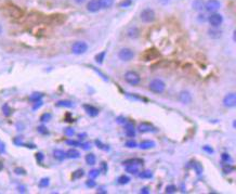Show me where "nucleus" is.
Wrapping results in <instances>:
<instances>
[{"label":"nucleus","instance_id":"obj_1","mask_svg":"<svg viewBox=\"0 0 236 194\" xmlns=\"http://www.w3.org/2000/svg\"><path fill=\"white\" fill-rule=\"evenodd\" d=\"M148 89L154 93H162L166 89V84L162 79H153L148 85Z\"/></svg>","mask_w":236,"mask_h":194},{"label":"nucleus","instance_id":"obj_2","mask_svg":"<svg viewBox=\"0 0 236 194\" xmlns=\"http://www.w3.org/2000/svg\"><path fill=\"white\" fill-rule=\"evenodd\" d=\"M155 18H156V14H155V11L151 8H145L141 11L140 13V18L142 22L144 23H152L154 22Z\"/></svg>","mask_w":236,"mask_h":194},{"label":"nucleus","instance_id":"obj_3","mask_svg":"<svg viewBox=\"0 0 236 194\" xmlns=\"http://www.w3.org/2000/svg\"><path fill=\"white\" fill-rule=\"evenodd\" d=\"M125 80H126L129 85H131V86H138L141 82V77L136 72L128 71V72L125 74Z\"/></svg>","mask_w":236,"mask_h":194},{"label":"nucleus","instance_id":"obj_4","mask_svg":"<svg viewBox=\"0 0 236 194\" xmlns=\"http://www.w3.org/2000/svg\"><path fill=\"white\" fill-rule=\"evenodd\" d=\"M160 56V53L157 49L155 48H151L147 49L143 52V54H141V60L142 61H153V60H157L158 58Z\"/></svg>","mask_w":236,"mask_h":194},{"label":"nucleus","instance_id":"obj_5","mask_svg":"<svg viewBox=\"0 0 236 194\" xmlns=\"http://www.w3.org/2000/svg\"><path fill=\"white\" fill-rule=\"evenodd\" d=\"M4 12H6V14L8 16L13 18H18L23 15V11L21 10L18 7L13 6V4H10V6L6 7V8H4Z\"/></svg>","mask_w":236,"mask_h":194},{"label":"nucleus","instance_id":"obj_6","mask_svg":"<svg viewBox=\"0 0 236 194\" xmlns=\"http://www.w3.org/2000/svg\"><path fill=\"white\" fill-rule=\"evenodd\" d=\"M118 58L124 62H129L134 58V52L130 48H122L118 52Z\"/></svg>","mask_w":236,"mask_h":194},{"label":"nucleus","instance_id":"obj_7","mask_svg":"<svg viewBox=\"0 0 236 194\" xmlns=\"http://www.w3.org/2000/svg\"><path fill=\"white\" fill-rule=\"evenodd\" d=\"M207 21L209 22V24L211 25V27H219L223 23V16L220 13H211L208 16Z\"/></svg>","mask_w":236,"mask_h":194},{"label":"nucleus","instance_id":"obj_8","mask_svg":"<svg viewBox=\"0 0 236 194\" xmlns=\"http://www.w3.org/2000/svg\"><path fill=\"white\" fill-rule=\"evenodd\" d=\"M72 51L74 54H84L88 51V45L86 44L85 41H76L72 47Z\"/></svg>","mask_w":236,"mask_h":194},{"label":"nucleus","instance_id":"obj_9","mask_svg":"<svg viewBox=\"0 0 236 194\" xmlns=\"http://www.w3.org/2000/svg\"><path fill=\"white\" fill-rule=\"evenodd\" d=\"M221 8V2L219 0H208L205 2V10L209 13H214Z\"/></svg>","mask_w":236,"mask_h":194},{"label":"nucleus","instance_id":"obj_10","mask_svg":"<svg viewBox=\"0 0 236 194\" xmlns=\"http://www.w3.org/2000/svg\"><path fill=\"white\" fill-rule=\"evenodd\" d=\"M223 105L225 107H234L236 105V96L234 92L228 93L223 99Z\"/></svg>","mask_w":236,"mask_h":194},{"label":"nucleus","instance_id":"obj_11","mask_svg":"<svg viewBox=\"0 0 236 194\" xmlns=\"http://www.w3.org/2000/svg\"><path fill=\"white\" fill-rule=\"evenodd\" d=\"M138 130L140 132H142V134H146V132L156 131V128H155L152 124H150V123L143 122V123H140V124L138 125Z\"/></svg>","mask_w":236,"mask_h":194},{"label":"nucleus","instance_id":"obj_12","mask_svg":"<svg viewBox=\"0 0 236 194\" xmlns=\"http://www.w3.org/2000/svg\"><path fill=\"white\" fill-rule=\"evenodd\" d=\"M101 3H100V0H90V1L87 3V10L89 11V12H92V13H95L98 12V11L101 10Z\"/></svg>","mask_w":236,"mask_h":194},{"label":"nucleus","instance_id":"obj_13","mask_svg":"<svg viewBox=\"0 0 236 194\" xmlns=\"http://www.w3.org/2000/svg\"><path fill=\"white\" fill-rule=\"evenodd\" d=\"M84 108L85 111H86V113L89 115L90 117H95L99 115V113H100V111H99V108H96L95 106L93 105H90V104H85L84 105Z\"/></svg>","mask_w":236,"mask_h":194},{"label":"nucleus","instance_id":"obj_14","mask_svg":"<svg viewBox=\"0 0 236 194\" xmlns=\"http://www.w3.org/2000/svg\"><path fill=\"white\" fill-rule=\"evenodd\" d=\"M140 29H139L138 27H136V26H132V27L128 28V30H127V36L129 37L130 39H136L140 37Z\"/></svg>","mask_w":236,"mask_h":194},{"label":"nucleus","instance_id":"obj_15","mask_svg":"<svg viewBox=\"0 0 236 194\" xmlns=\"http://www.w3.org/2000/svg\"><path fill=\"white\" fill-rule=\"evenodd\" d=\"M179 99H180V101L182 102L183 104H188L192 102V96H191V93L188 91H181L180 94H179Z\"/></svg>","mask_w":236,"mask_h":194},{"label":"nucleus","instance_id":"obj_16","mask_svg":"<svg viewBox=\"0 0 236 194\" xmlns=\"http://www.w3.org/2000/svg\"><path fill=\"white\" fill-rule=\"evenodd\" d=\"M208 35L209 37L213 39H218L222 36V30L219 29V27H212L208 30Z\"/></svg>","mask_w":236,"mask_h":194},{"label":"nucleus","instance_id":"obj_17","mask_svg":"<svg viewBox=\"0 0 236 194\" xmlns=\"http://www.w3.org/2000/svg\"><path fill=\"white\" fill-rule=\"evenodd\" d=\"M193 9L198 12H202L205 9V0H194L192 3Z\"/></svg>","mask_w":236,"mask_h":194},{"label":"nucleus","instance_id":"obj_18","mask_svg":"<svg viewBox=\"0 0 236 194\" xmlns=\"http://www.w3.org/2000/svg\"><path fill=\"white\" fill-rule=\"evenodd\" d=\"M66 157L72 158V160H76V158L80 157V152L76 149H69V150L66 152Z\"/></svg>","mask_w":236,"mask_h":194},{"label":"nucleus","instance_id":"obj_19","mask_svg":"<svg viewBox=\"0 0 236 194\" xmlns=\"http://www.w3.org/2000/svg\"><path fill=\"white\" fill-rule=\"evenodd\" d=\"M154 146H155V142L151 140H144L140 143L141 150H150V149L154 148Z\"/></svg>","mask_w":236,"mask_h":194},{"label":"nucleus","instance_id":"obj_20","mask_svg":"<svg viewBox=\"0 0 236 194\" xmlns=\"http://www.w3.org/2000/svg\"><path fill=\"white\" fill-rule=\"evenodd\" d=\"M53 156H54L55 160H63L66 157V153L63 150H59V149H56V150L53 151Z\"/></svg>","mask_w":236,"mask_h":194},{"label":"nucleus","instance_id":"obj_21","mask_svg":"<svg viewBox=\"0 0 236 194\" xmlns=\"http://www.w3.org/2000/svg\"><path fill=\"white\" fill-rule=\"evenodd\" d=\"M143 163H144V160H143L142 158H130V160H125L124 165L132 164V165H138V166H140V165H143Z\"/></svg>","mask_w":236,"mask_h":194},{"label":"nucleus","instance_id":"obj_22","mask_svg":"<svg viewBox=\"0 0 236 194\" xmlns=\"http://www.w3.org/2000/svg\"><path fill=\"white\" fill-rule=\"evenodd\" d=\"M126 171L129 172V174H131V175H136L139 172V166L138 165L128 164V165H126Z\"/></svg>","mask_w":236,"mask_h":194},{"label":"nucleus","instance_id":"obj_23","mask_svg":"<svg viewBox=\"0 0 236 194\" xmlns=\"http://www.w3.org/2000/svg\"><path fill=\"white\" fill-rule=\"evenodd\" d=\"M86 163L88 165H94L96 163V157L93 153H89L86 155Z\"/></svg>","mask_w":236,"mask_h":194},{"label":"nucleus","instance_id":"obj_24","mask_svg":"<svg viewBox=\"0 0 236 194\" xmlns=\"http://www.w3.org/2000/svg\"><path fill=\"white\" fill-rule=\"evenodd\" d=\"M234 166H232L231 164H228V163H225V164L222 165V171L224 172V174H231V172L234 171Z\"/></svg>","mask_w":236,"mask_h":194},{"label":"nucleus","instance_id":"obj_25","mask_svg":"<svg viewBox=\"0 0 236 194\" xmlns=\"http://www.w3.org/2000/svg\"><path fill=\"white\" fill-rule=\"evenodd\" d=\"M100 3L102 9H108L114 4V0H100Z\"/></svg>","mask_w":236,"mask_h":194},{"label":"nucleus","instance_id":"obj_26","mask_svg":"<svg viewBox=\"0 0 236 194\" xmlns=\"http://www.w3.org/2000/svg\"><path fill=\"white\" fill-rule=\"evenodd\" d=\"M56 106H60V107H72L73 102L68 100H61L56 103Z\"/></svg>","mask_w":236,"mask_h":194},{"label":"nucleus","instance_id":"obj_27","mask_svg":"<svg viewBox=\"0 0 236 194\" xmlns=\"http://www.w3.org/2000/svg\"><path fill=\"white\" fill-rule=\"evenodd\" d=\"M139 177L142 179H150L153 177V171H151V170H144V171L139 174Z\"/></svg>","mask_w":236,"mask_h":194},{"label":"nucleus","instance_id":"obj_28","mask_svg":"<svg viewBox=\"0 0 236 194\" xmlns=\"http://www.w3.org/2000/svg\"><path fill=\"white\" fill-rule=\"evenodd\" d=\"M117 181L119 184H127V183H129V181H130V178H129L128 176H126V175H121V176L118 177Z\"/></svg>","mask_w":236,"mask_h":194},{"label":"nucleus","instance_id":"obj_29","mask_svg":"<svg viewBox=\"0 0 236 194\" xmlns=\"http://www.w3.org/2000/svg\"><path fill=\"white\" fill-rule=\"evenodd\" d=\"M168 65H169V62H168V61L162 60V61H160V62H157V63H155V64H153V65H152V67H153V68H155V67L166 68Z\"/></svg>","mask_w":236,"mask_h":194},{"label":"nucleus","instance_id":"obj_30","mask_svg":"<svg viewBox=\"0 0 236 194\" xmlns=\"http://www.w3.org/2000/svg\"><path fill=\"white\" fill-rule=\"evenodd\" d=\"M42 96H44V94L40 93V92H34V93H33L32 96L29 97V100L33 101V102H36V101L41 100Z\"/></svg>","mask_w":236,"mask_h":194},{"label":"nucleus","instance_id":"obj_31","mask_svg":"<svg viewBox=\"0 0 236 194\" xmlns=\"http://www.w3.org/2000/svg\"><path fill=\"white\" fill-rule=\"evenodd\" d=\"M105 55H106V52L102 51L101 53H99V54H96V55H95V61L99 63V64H102L103 60L105 59Z\"/></svg>","mask_w":236,"mask_h":194},{"label":"nucleus","instance_id":"obj_32","mask_svg":"<svg viewBox=\"0 0 236 194\" xmlns=\"http://www.w3.org/2000/svg\"><path fill=\"white\" fill-rule=\"evenodd\" d=\"M177 186H174V184H169V186H166V189H165V192L168 193V194H172V193H176L177 192Z\"/></svg>","mask_w":236,"mask_h":194},{"label":"nucleus","instance_id":"obj_33","mask_svg":"<svg viewBox=\"0 0 236 194\" xmlns=\"http://www.w3.org/2000/svg\"><path fill=\"white\" fill-rule=\"evenodd\" d=\"M84 175H85L84 170H82V169H78V170H76L75 172H73L72 178L73 179H80L81 177H84Z\"/></svg>","mask_w":236,"mask_h":194},{"label":"nucleus","instance_id":"obj_34","mask_svg":"<svg viewBox=\"0 0 236 194\" xmlns=\"http://www.w3.org/2000/svg\"><path fill=\"white\" fill-rule=\"evenodd\" d=\"M2 113H3L4 116H10L11 115V108L8 104H3V106H2Z\"/></svg>","mask_w":236,"mask_h":194},{"label":"nucleus","instance_id":"obj_35","mask_svg":"<svg viewBox=\"0 0 236 194\" xmlns=\"http://www.w3.org/2000/svg\"><path fill=\"white\" fill-rule=\"evenodd\" d=\"M99 175H100V170L99 169H92L89 171V177H90L91 179H95Z\"/></svg>","mask_w":236,"mask_h":194},{"label":"nucleus","instance_id":"obj_36","mask_svg":"<svg viewBox=\"0 0 236 194\" xmlns=\"http://www.w3.org/2000/svg\"><path fill=\"white\" fill-rule=\"evenodd\" d=\"M95 144H96V146H98L99 149H101V150H104V151L110 150V148H108L107 145H105V144H103L100 140H95Z\"/></svg>","mask_w":236,"mask_h":194},{"label":"nucleus","instance_id":"obj_37","mask_svg":"<svg viewBox=\"0 0 236 194\" xmlns=\"http://www.w3.org/2000/svg\"><path fill=\"white\" fill-rule=\"evenodd\" d=\"M49 178H42L41 180L39 182V186L40 188H47V186H49Z\"/></svg>","mask_w":236,"mask_h":194},{"label":"nucleus","instance_id":"obj_38","mask_svg":"<svg viewBox=\"0 0 236 194\" xmlns=\"http://www.w3.org/2000/svg\"><path fill=\"white\" fill-rule=\"evenodd\" d=\"M193 167H194V169H195V171H196L197 175H202V172H203V167H202V165H200L199 163H194Z\"/></svg>","mask_w":236,"mask_h":194},{"label":"nucleus","instance_id":"obj_39","mask_svg":"<svg viewBox=\"0 0 236 194\" xmlns=\"http://www.w3.org/2000/svg\"><path fill=\"white\" fill-rule=\"evenodd\" d=\"M51 117H52V115H51L50 113H44V114L41 115L40 120H41V122H49V120L51 119Z\"/></svg>","mask_w":236,"mask_h":194},{"label":"nucleus","instance_id":"obj_40","mask_svg":"<svg viewBox=\"0 0 236 194\" xmlns=\"http://www.w3.org/2000/svg\"><path fill=\"white\" fill-rule=\"evenodd\" d=\"M207 18H208V16H207L205 13H199V14H198V16H197L198 22H200V23L206 22V21H207Z\"/></svg>","mask_w":236,"mask_h":194},{"label":"nucleus","instance_id":"obj_41","mask_svg":"<svg viewBox=\"0 0 236 194\" xmlns=\"http://www.w3.org/2000/svg\"><path fill=\"white\" fill-rule=\"evenodd\" d=\"M125 145L127 146V148H129V149H134V148H136V141H133V140H129V141H127L126 143H125Z\"/></svg>","mask_w":236,"mask_h":194},{"label":"nucleus","instance_id":"obj_42","mask_svg":"<svg viewBox=\"0 0 236 194\" xmlns=\"http://www.w3.org/2000/svg\"><path fill=\"white\" fill-rule=\"evenodd\" d=\"M131 0H124V1H121L119 3V7L120 8H128V7L131 6Z\"/></svg>","mask_w":236,"mask_h":194},{"label":"nucleus","instance_id":"obj_43","mask_svg":"<svg viewBox=\"0 0 236 194\" xmlns=\"http://www.w3.org/2000/svg\"><path fill=\"white\" fill-rule=\"evenodd\" d=\"M221 160H222L223 163H228L231 162V156L230 154H228V153H223V154L221 155Z\"/></svg>","mask_w":236,"mask_h":194},{"label":"nucleus","instance_id":"obj_44","mask_svg":"<svg viewBox=\"0 0 236 194\" xmlns=\"http://www.w3.org/2000/svg\"><path fill=\"white\" fill-rule=\"evenodd\" d=\"M95 181L93 180V179H89L88 181H86V186H88V188H94L95 186Z\"/></svg>","mask_w":236,"mask_h":194},{"label":"nucleus","instance_id":"obj_45","mask_svg":"<svg viewBox=\"0 0 236 194\" xmlns=\"http://www.w3.org/2000/svg\"><path fill=\"white\" fill-rule=\"evenodd\" d=\"M203 150H204L205 152L209 153V154H212V153H213V149H212L211 146H209V145H205V146H203Z\"/></svg>","mask_w":236,"mask_h":194},{"label":"nucleus","instance_id":"obj_46","mask_svg":"<svg viewBox=\"0 0 236 194\" xmlns=\"http://www.w3.org/2000/svg\"><path fill=\"white\" fill-rule=\"evenodd\" d=\"M14 171H15L16 175H25V174H26L25 169L21 168V167H18V168H15V169H14Z\"/></svg>","mask_w":236,"mask_h":194},{"label":"nucleus","instance_id":"obj_47","mask_svg":"<svg viewBox=\"0 0 236 194\" xmlns=\"http://www.w3.org/2000/svg\"><path fill=\"white\" fill-rule=\"evenodd\" d=\"M66 143L69 144V145H74V146L80 145V143L78 142V141H75V140H67V141H66Z\"/></svg>","mask_w":236,"mask_h":194},{"label":"nucleus","instance_id":"obj_48","mask_svg":"<svg viewBox=\"0 0 236 194\" xmlns=\"http://www.w3.org/2000/svg\"><path fill=\"white\" fill-rule=\"evenodd\" d=\"M44 156L42 153H37L36 154V160H38V163H41L42 160H44Z\"/></svg>","mask_w":236,"mask_h":194},{"label":"nucleus","instance_id":"obj_49","mask_svg":"<svg viewBox=\"0 0 236 194\" xmlns=\"http://www.w3.org/2000/svg\"><path fill=\"white\" fill-rule=\"evenodd\" d=\"M38 131L40 132V134H48V130H47V128L44 126H40L38 127Z\"/></svg>","mask_w":236,"mask_h":194},{"label":"nucleus","instance_id":"obj_50","mask_svg":"<svg viewBox=\"0 0 236 194\" xmlns=\"http://www.w3.org/2000/svg\"><path fill=\"white\" fill-rule=\"evenodd\" d=\"M65 134H66V136L72 137L73 134H74V130H73V128H66L65 129Z\"/></svg>","mask_w":236,"mask_h":194},{"label":"nucleus","instance_id":"obj_51","mask_svg":"<svg viewBox=\"0 0 236 194\" xmlns=\"http://www.w3.org/2000/svg\"><path fill=\"white\" fill-rule=\"evenodd\" d=\"M41 105H42V101L41 100L36 101V102H35V105L33 106V110H37V108H39Z\"/></svg>","mask_w":236,"mask_h":194},{"label":"nucleus","instance_id":"obj_52","mask_svg":"<svg viewBox=\"0 0 236 194\" xmlns=\"http://www.w3.org/2000/svg\"><path fill=\"white\" fill-rule=\"evenodd\" d=\"M80 146H81L84 150H89V149L91 148V144L88 143V142H87V143H80Z\"/></svg>","mask_w":236,"mask_h":194},{"label":"nucleus","instance_id":"obj_53","mask_svg":"<svg viewBox=\"0 0 236 194\" xmlns=\"http://www.w3.org/2000/svg\"><path fill=\"white\" fill-rule=\"evenodd\" d=\"M140 193H142V194H148V193H150V189H148L147 186H144V188L141 189Z\"/></svg>","mask_w":236,"mask_h":194},{"label":"nucleus","instance_id":"obj_54","mask_svg":"<svg viewBox=\"0 0 236 194\" xmlns=\"http://www.w3.org/2000/svg\"><path fill=\"white\" fill-rule=\"evenodd\" d=\"M117 123H119V124H125V123H126V118H124V117H118V118H117Z\"/></svg>","mask_w":236,"mask_h":194},{"label":"nucleus","instance_id":"obj_55","mask_svg":"<svg viewBox=\"0 0 236 194\" xmlns=\"http://www.w3.org/2000/svg\"><path fill=\"white\" fill-rule=\"evenodd\" d=\"M102 168H103V171H107V166H106V163H102Z\"/></svg>","mask_w":236,"mask_h":194},{"label":"nucleus","instance_id":"obj_56","mask_svg":"<svg viewBox=\"0 0 236 194\" xmlns=\"http://www.w3.org/2000/svg\"><path fill=\"white\" fill-rule=\"evenodd\" d=\"M86 136H87L86 134H78V137H79L80 139H84V137H86Z\"/></svg>","mask_w":236,"mask_h":194},{"label":"nucleus","instance_id":"obj_57","mask_svg":"<svg viewBox=\"0 0 236 194\" xmlns=\"http://www.w3.org/2000/svg\"><path fill=\"white\" fill-rule=\"evenodd\" d=\"M98 193H107V191H103V189H99Z\"/></svg>","mask_w":236,"mask_h":194},{"label":"nucleus","instance_id":"obj_58","mask_svg":"<svg viewBox=\"0 0 236 194\" xmlns=\"http://www.w3.org/2000/svg\"><path fill=\"white\" fill-rule=\"evenodd\" d=\"M159 1L162 2V3L166 4V3H168V2H169V0H159Z\"/></svg>","mask_w":236,"mask_h":194},{"label":"nucleus","instance_id":"obj_59","mask_svg":"<svg viewBox=\"0 0 236 194\" xmlns=\"http://www.w3.org/2000/svg\"><path fill=\"white\" fill-rule=\"evenodd\" d=\"M86 0H75V2H77V3H82V2H85Z\"/></svg>","mask_w":236,"mask_h":194},{"label":"nucleus","instance_id":"obj_60","mask_svg":"<svg viewBox=\"0 0 236 194\" xmlns=\"http://www.w3.org/2000/svg\"><path fill=\"white\" fill-rule=\"evenodd\" d=\"M233 40L235 41V32H233Z\"/></svg>","mask_w":236,"mask_h":194},{"label":"nucleus","instance_id":"obj_61","mask_svg":"<svg viewBox=\"0 0 236 194\" xmlns=\"http://www.w3.org/2000/svg\"><path fill=\"white\" fill-rule=\"evenodd\" d=\"M2 33V28H1V26H0V34Z\"/></svg>","mask_w":236,"mask_h":194}]
</instances>
